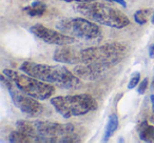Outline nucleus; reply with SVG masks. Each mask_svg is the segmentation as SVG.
<instances>
[{
	"instance_id": "f257e3e1",
	"label": "nucleus",
	"mask_w": 154,
	"mask_h": 143,
	"mask_svg": "<svg viewBox=\"0 0 154 143\" xmlns=\"http://www.w3.org/2000/svg\"><path fill=\"white\" fill-rule=\"evenodd\" d=\"M20 70L39 80L53 84L63 90H71L80 85V79L62 65H49L33 61H24Z\"/></svg>"
},
{
	"instance_id": "f03ea898",
	"label": "nucleus",
	"mask_w": 154,
	"mask_h": 143,
	"mask_svg": "<svg viewBox=\"0 0 154 143\" xmlns=\"http://www.w3.org/2000/svg\"><path fill=\"white\" fill-rule=\"evenodd\" d=\"M76 10L88 19L109 28L120 30L130 24V19L122 11L98 1L82 2L76 5Z\"/></svg>"
},
{
	"instance_id": "7ed1b4c3",
	"label": "nucleus",
	"mask_w": 154,
	"mask_h": 143,
	"mask_svg": "<svg viewBox=\"0 0 154 143\" xmlns=\"http://www.w3.org/2000/svg\"><path fill=\"white\" fill-rule=\"evenodd\" d=\"M128 53V44L111 42L99 46H92L82 51V63H97L108 70L125 59Z\"/></svg>"
},
{
	"instance_id": "20e7f679",
	"label": "nucleus",
	"mask_w": 154,
	"mask_h": 143,
	"mask_svg": "<svg viewBox=\"0 0 154 143\" xmlns=\"http://www.w3.org/2000/svg\"><path fill=\"white\" fill-rule=\"evenodd\" d=\"M51 104L66 119L84 116L97 109L96 100L89 94L53 97L51 98Z\"/></svg>"
},
{
	"instance_id": "39448f33",
	"label": "nucleus",
	"mask_w": 154,
	"mask_h": 143,
	"mask_svg": "<svg viewBox=\"0 0 154 143\" xmlns=\"http://www.w3.org/2000/svg\"><path fill=\"white\" fill-rule=\"evenodd\" d=\"M2 74L14 82L15 86L20 92L38 100L50 99L55 93V88L53 84L47 83L26 73L21 74L13 70H3Z\"/></svg>"
},
{
	"instance_id": "423d86ee",
	"label": "nucleus",
	"mask_w": 154,
	"mask_h": 143,
	"mask_svg": "<svg viewBox=\"0 0 154 143\" xmlns=\"http://www.w3.org/2000/svg\"><path fill=\"white\" fill-rule=\"evenodd\" d=\"M56 28L73 38L85 41L99 40L103 36V31L98 23L86 17L64 18L56 23Z\"/></svg>"
},
{
	"instance_id": "0eeeda50",
	"label": "nucleus",
	"mask_w": 154,
	"mask_h": 143,
	"mask_svg": "<svg viewBox=\"0 0 154 143\" xmlns=\"http://www.w3.org/2000/svg\"><path fill=\"white\" fill-rule=\"evenodd\" d=\"M33 130L35 136L47 137L52 143L59 142L60 137L73 134L75 126L71 123H58L53 121H33Z\"/></svg>"
},
{
	"instance_id": "6e6552de",
	"label": "nucleus",
	"mask_w": 154,
	"mask_h": 143,
	"mask_svg": "<svg viewBox=\"0 0 154 143\" xmlns=\"http://www.w3.org/2000/svg\"><path fill=\"white\" fill-rule=\"evenodd\" d=\"M9 93L14 105L17 109H19L21 113L26 116L30 118H35L43 113V106L39 102L38 99L33 98L15 88L10 90Z\"/></svg>"
},
{
	"instance_id": "1a4fd4ad",
	"label": "nucleus",
	"mask_w": 154,
	"mask_h": 143,
	"mask_svg": "<svg viewBox=\"0 0 154 143\" xmlns=\"http://www.w3.org/2000/svg\"><path fill=\"white\" fill-rule=\"evenodd\" d=\"M31 33L34 34L36 37H38L40 40L45 41L48 44L52 45H69L75 43L76 39L73 38V37L66 35L63 33H61L60 31L52 30L47 26L42 25V24H34V25L31 26L30 28Z\"/></svg>"
},
{
	"instance_id": "9d476101",
	"label": "nucleus",
	"mask_w": 154,
	"mask_h": 143,
	"mask_svg": "<svg viewBox=\"0 0 154 143\" xmlns=\"http://www.w3.org/2000/svg\"><path fill=\"white\" fill-rule=\"evenodd\" d=\"M82 51L74 46L69 45H61L55 51L53 55V59L57 62L68 64H82Z\"/></svg>"
},
{
	"instance_id": "9b49d317",
	"label": "nucleus",
	"mask_w": 154,
	"mask_h": 143,
	"mask_svg": "<svg viewBox=\"0 0 154 143\" xmlns=\"http://www.w3.org/2000/svg\"><path fill=\"white\" fill-rule=\"evenodd\" d=\"M108 70L107 67L97 63H82L77 64L73 70V73L84 80H96Z\"/></svg>"
},
{
	"instance_id": "f8f14e48",
	"label": "nucleus",
	"mask_w": 154,
	"mask_h": 143,
	"mask_svg": "<svg viewBox=\"0 0 154 143\" xmlns=\"http://www.w3.org/2000/svg\"><path fill=\"white\" fill-rule=\"evenodd\" d=\"M137 134L141 141L154 142V125L150 124L147 120H143L137 125Z\"/></svg>"
},
{
	"instance_id": "ddd939ff",
	"label": "nucleus",
	"mask_w": 154,
	"mask_h": 143,
	"mask_svg": "<svg viewBox=\"0 0 154 143\" xmlns=\"http://www.w3.org/2000/svg\"><path fill=\"white\" fill-rule=\"evenodd\" d=\"M118 126H119V121H118V117L116 114H112L110 115L109 120H108L107 126L105 130V135H103V141H108L117 130Z\"/></svg>"
},
{
	"instance_id": "4468645a",
	"label": "nucleus",
	"mask_w": 154,
	"mask_h": 143,
	"mask_svg": "<svg viewBox=\"0 0 154 143\" xmlns=\"http://www.w3.org/2000/svg\"><path fill=\"white\" fill-rule=\"evenodd\" d=\"M23 11L33 17H40L47 12V5L41 1H35L31 5L23 7Z\"/></svg>"
},
{
	"instance_id": "2eb2a0df",
	"label": "nucleus",
	"mask_w": 154,
	"mask_h": 143,
	"mask_svg": "<svg viewBox=\"0 0 154 143\" xmlns=\"http://www.w3.org/2000/svg\"><path fill=\"white\" fill-rule=\"evenodd\" d=\"M150 15H152V10L151 9H143V10H138V11L135 12L133 17H134V20L137 24L143 25V24L147 23Z\"/></svg>"
},
{
	"instance_id": "dca6fc26",
	"label": "nucleus",
	"mask_w": 154,
	"mask_h": 143,
	"mask_svg": "<svg viewBox=\"0 0 154 143\" xmlns=\"http://www.w3.org/2000/svg\"><path fill=\"white\" fill-rule=\"evenodd\" d=\"M139 82H140V73H138V72L133 73L130 78V81L128 83V88L129 90H133V88H135L138 85Z\"/></svg>"
},
{
	"instance_id": "f3484780",
	"label": "nucleus",
	"mask_w": 154,
	"mask_h": 143,
	"mask_svg": "<svg viewBox=\"0 0 154 143\" xmlns=\"http://www.w3.org/2000/svg\"><path fill=\"white\" fill-rule=\"evenodd\" d=\"M148 85H149V79L145 78V79L139 82L138 88H137V93H138L139 95H143L146 93V91H147Z\"/></svg>"
},
{
	"instance_id": "a211bd4d",
	"label": "nucleus",
	"mask_w": 154,
	"mask_h": 143,
	"mask_svg": "<svg viewBox=\"0 0 154 143\" xmlns=\"http://www.w3.org/2000/svg\"><path fill=\"white\" fill-rule=\"evenodd\" d=\"M150 101H151V104H152V115L150 117V121L154 124V95L150 96Z\"/></svg>"
},
{
	"instance_id": "6ab92c4d",
	"label": "nucleus",
	"mask_w": 154,
	"mask_h": 143,
	"mask_svg": "<svg viewBox=\"0 0 154 143\" xmlns=\"http://www.w3.org/2000/svg\"><path fill=\"white\" fill-rule=\"evenodd\" d=\"M61 1H66V2H92V1H97V0H61Z\"/></svg>"
},
{
	"instance_id": "aec40b11",
	"label": "nucleus",
	"mask_w": 154,
	"mask_h": 143,
	"mask_svg": "<svg viewBox=\"0 0 154 143\" xmlns=\"http://www.w3.org/2000/svg\"><path fill=\"white\" fill-rule=\"evenodd\" d=\"M149 56L150 58H154V43L149 46Z\"/></svg>"
},
{
	"instance_id": "412c9836",
	"label": "nucleus",
	"mask_w": 154,
	"mask_h": 143,
	"mask_svg": "<svg viewBox=\"0 0 154 143\" xmlns=\"http://www.w3.org/2000/svg\"><path fill=\"white\" fill-rule=\"evenodd\" d=\"M107 1H112V2H117V3H119V4H122V7H127L126 1H125V0H107Z\"/></svg>"
},
{
	"instance_id": "4be33fe9",
	"label": "nucleus",
	"mask_w": 154,
	"mask_h": 143,
	"mask_svg": "<svg viewBox=\"0 0 154 143\" xmlns=\"http://www.w3.org/2000/svg\"><path fill=\"white\" fill-rule=\"evenodd\" d=\"M151 22H152V24H154V13L152 14V17H151Z\"/></svg>"
},
{
	"instance_id": "5701e85b",
	"label": "nucleus",
	"mask_w": 154,
	"mask_h": 143,
	"mask_svg": "<svg viewBox=\"0 0 154 143\" xmlns=\"http://www.w3.org/2000/svg\"><path fill=\"white\" fill-rule=\"evenodd\" d=\"M152 88H153V91H154V78H153V80H152Z\"/></svg>"
}]
</instances>
